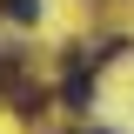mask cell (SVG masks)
<instances>
[{"label":"cell","instance_id":"cell-1","mask_svg":"<svg viewBox=\"0 0 134 134\" xmlns=\"http://www.w3.org/2000/svg\"><path fill=\"white\" fill-rule=\"evenodd\" d=\"M0 14H7V20H20V27H27V20H40V0H0Z\"/></svg>","mask_w":134,"mask_h":134},{"label":"cell","instance_id":"cell-2","mask_svg":"<svg viewBox=\"0 0 134 134\" xmlns=\"http://www.w3.org/2000/svg\"><path fill=\"white\" fill-rule=\"evenodd\" d=\"M87 100H94V81L74 74V81H67V107H87Z\"/></svg>","mask_w":134,"mask_h":134}]
</instances>
